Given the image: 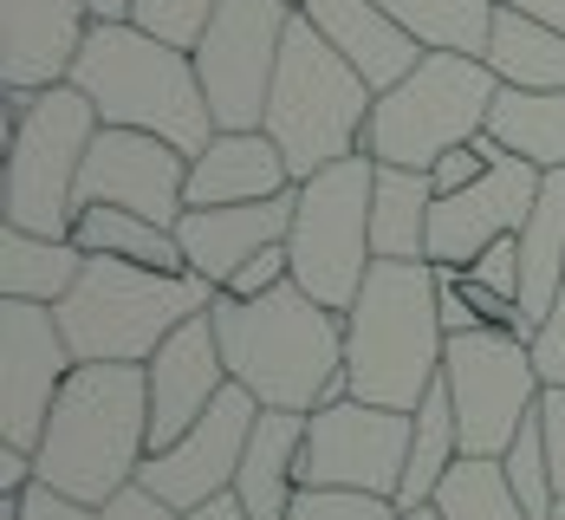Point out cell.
I'll list each match as a JSON object with an SVG mask.
<instances>
[{"mask_svg": "<svg viewBox=\"0 0 565 520\" xmlns=\"http://www.w3.org/2000/svg\"><path fill=\"white\" fill-rule=\"evenodd\" d=\"M215 332H222L227 378L247 384L260 410H312L351 397L344 378V312L319 306L312 293H299L292 280L260 299H215L209 306Z\"/></svg>", "mask_w": 565, "mask_h": 520, "instance_id": "cell-1", "label": "cell"}, {"mask_svg": "<svg viewBox=\"0 0 565 520\" xmlns=\"http://www.w3.org/2000/svg\"><path fill=\"white\" fill-rule=\"evenodd\" d=\"M449 326L436 306V267L429 261H377L364 293L344 312V378L351 397L377 410H409L443 378Z\"/></svg>", "mask_w": 565, "mask_h": 520, "instance_id": "cell-2", "label": "cell"}, {"mask_svg": "<svg viewBox=\"0 0 565 520\" xmlns=\"http://www.w3.org/2000/svg\"><path fill=\"white\" fill-rule=\"evenodd\" d=\"M150 456V378L143 364H78L58 391L46 436L33 449L40 481L105 508L117 488L137 481V468Z\"/></svg>", "mask_w": 565, "mask_h": 520, "instance_id": "cell-3", "label": "cell"}, {"mask_svg": "<svg viewBox=\"0 0 565 520\" xmlns=\"http://www.w3.org/2000/svg\"><path fill=\"white\" fill-rule=\"evenodd\" d=\"M65 85H78L92 98L98 124L150 130V137L175 144L182 157H202L215 144V130H222L215 112H209L195 53L143 33L137 20H98Z\"/></svg>", "mask_w": 565, "mask_h": 520, "instance_id": "cell-4", "label": "cell"}, {"mask_svg": "<svg viewBox=\"0 0 565 520\" xmlns=\"http://www.w3.org/2000/svg\"><path fill=\"white\" fill-rule=\"evenodd\" d=\"M215 299H222V287H209L195 274H157V267L92 254L78 287L53 312L78 364H150L175 326L209 312Z\"/></svg>", "mask_w": 565, "mask_h": 520, "instance_id": "cell-5", "label": "cell"}, {"mask_svg": "<svg viewBox=\"0 0 565 520\" xmlns=\"http://www.w3.org/2000/svg\"><path fill=\"white\" fill-rule=\"evenodd\" d=\"M371 105H377V92L344 65L339 46L306 13H292L280 72H274V98H267V117H260V130L280 144L286 163H292V182L358 157Z\"/></svg>", "mask_w": 565, "mask_h": 520, "instance_id": "cell-6", "label": "cell"}, {"mask_svg": "<svg viewBox=\"0 0 565 520\" xmlns=\"http://www.w3.org/2000/svg\"><path fill=\"white\" fill-rule=\"evenodd\" d=\"M501 98V78L488 59L468 53H423V65L377 92L364 150L391 170H436L455 144H475L488 130V112Z\"/></svg>", "mask_w": 565, "mask_h": 520, "instance_id": "cell-7", "label": "cell"}, {"mask_svg": "<svg viewBox=\"0 0 565 520\" xmlns=\"http://www.w3.org/2000/svg\"><path fill=\"white\" fill-rule=\"evenodd\" d=\"M371 189H377V157L371 150L306 176L292 189V234H286L292 287L312 293L332 312H351V299L364 293V274L377 267V254H371Z\"/></svg>", "mask_w": 565, "mask_h": 520, "instance_id": "cell-8", "label": "cell"}, {"mask_svg": "<svg viewBox=\"0 0 565 520\" xmlns=\"http://www.w3.org/2000/svg\"><path fill=\"white\" fill-rule=\"evenodd\" d=\"M98 137V112L78 85H46L33 92L26 117L7 137V222L33 234H72L78 209V170Z\"/></svg>", "mask_w": 565, "mask_h": 520, "instance_id": "cell-9", "label": "cell"}, {"mask_svg": "<svg viewBox=\"0 0 565 520\" xmlns=\"http://www.w3.org/2000/svg\"><path fill=\"white\" fill-rule=\"evenodd\" d=\"M443 384H449V404H455L461 456H508L513 436L526 429V416L546 397L540 364H533V346H526L520 332H508V326L449 332Z\"/></svg>", "mask_w": 565, "mask_h": 520, "instance_id": "cell-10", "label": "cell"}, {"mask_svg": "<svg viewBox=\"0 0 565 520\" xmlns=\"http://www.w3.org/2000/svg\"><path fill=\"white\" fill-rule=\"evenodd\" d=\"M292 13L299 7L286 0H222L215 7L209 33L195 40V72H202L209 112L222 130H260Z\"/></svg>", "mask_w": 565, "mask_h": 520, "instance_id": "cell-11", "label": "cell"}, {"mask_svg": "<svg viewBox=\"0 0 565 520\" xmlns=\"http://www.w3.org/2000/svg\"><path fill=\"white\" fill-rule=\"evenodd\" d=\"M409 436L416 416L409 410H377L339 397V404L306 416V456H299V481L306 488H358V495H391L403 488V463H409Z\"/></svg>", "mask_w": 565, "mask_h": 520, "instance_id": "cell-12", "label": "cell"}, {"mask_svg": "<svg viewBox=\"0 0 565 520\" xmlns=\"http://www.w3.org/2000/svg\"><path fill=\"white\" fill-rule=\"evenodd\" d=\"M72 371H78V358L65 346V326L53 306L0 299V443L7 449H40L46 416Z\"/></svg>", "mask_w": 565, "mask_h": 520, "instance_id": "cell-13", "label": "cell"}, {"mask_svg": "<svg viewBox=\"0 0 565 520\" xmlns=\"http://www.w3.org/2000/svg\"><path fill=\"white\" fill-rule=\"evenodd\" d=\"M254 423H260V397L247 384H227L222 397L209 404V416L195 429H182V443L143 456L137 481L157 501H170L175 514H195V508L234 495V475H241V456L254 443Z\"/></svg>", "mask_w": 565, "mask_h": 520, "instance_id": "cell-14", "label": "cell"}, {"mask_svg": "<svg viewBox=\"0 0 565 520\" xmlns=\"http://www.w3.org/2000/svg\"><path fill=\"white\" fill-rule=\"evenodd\" d=\"M98 202L175 229L182 209H189V157L163 137H150V130L98 124V137L85 150V170H78V209H98Z\"/></svg>", "mask_w": 565, "mask_h": 520, "instance_id": "cell-15", "label": "cell"}, {"mask_svg": "<svg viewBox=\"0 0 565 520\" xmlns=\"http://www.w3.org/2000/svg\"><path fill=\"white\" fill-rule=\"evenodd\" d=\"M540 182L546 170H533L526 157L501 150L481 182L455 189V195H436V215H429V261L436 267H475L494 241L526 229L533 202H540Z\"/></svg>", "mask_w": 565, "mask_h": 520, "instance_id": "cell-16", "label": "cell"}, {"mask_svg": "<svg viewBox=\"0 0 565 520\" xmlns=\"http://www.w3.org/2000/svg\"><path fill=\"white\" fill-rule=\"evenodd\" d=\"M143 378H150V456H157V449L182 443V429H195L209 416V404L234 384L215 319L209 312L182 319L170 339L157 346V358L143 364Z\"/></svg>", "mask_w": 565, "mask_h": 520, "instance_id": "cell-17", "label": "cell"}, {"mask_svg": "<svg viewBox=\"0 0 565 520\" xmlns=\"http://www.w3.org/2000/svg\"><path fill=\"white\" fill-rule=\"evenodd\" d=\"M92 26V0H0V85H65Z\"/></svg>", "mask_w": 565, "mask_h": 520, "instance_id": "cell-18", "label": "cell"}, {"mask_svg": "<svg viewBox=\"0 0 565 520\" xmlns=\"http://www.w3.org/2000/svg\"><path fill=\"white\" fill-rule=\"evenodd\" d=\"M292 234V189L274 202H234V209H182L175 241H182V261L195 280L227 287L260 247H280Z\"/></svg>", "mask_w": 565, "mask_h": 520, "instance_id": "cell-19", "label": "cell"}, {"mask_svg": "<svg viewBox=\"0 0 565 520\" xmlns=\"http://www.w3.org/2000/svg\"><path fill=\"white\" fill-rule=\"evenodd\" d=\"M292 182L286 150L267 130H215L202 157H189V209H234V202H274Z\"/></svg>", "mask_w": 565, "mask_h": 520, "instance_id": "cell-20", "label": "cell"}, {"mask_svg": "<svg viewBox=\"0 0 565 520\" xmlns=\"http://www.w3.org/2000/svg\"><path fill=\"white\" fill-rule=\"evenodd\" d=\"M299 13L339 46L344 65H351L371 92H391V85H403V78L423 65V46L396 26V13H384L377 0H306Z\"/></svg>", "mask_w": 565, "mask_h": 520, "instance_id": "cell-21", "label": "cell"}, {"mask_svg": "<svg viewBox=\"0 0 565 520\" xmlns=\"http://www.w3.org/2000/svg\"><path fill=\"white\" fill-rule=\"evenodd\" d=\"M299 456H306V416L299 410H260L254 443H247L241 475H234V501L247 508V520H286V508L306 488Z\"/></svg>", "mask_w": 565, "mask_h": 520, "instance_id": "cell-22", "label": "cell"}, {"mask_svg": "<svg viewBox=\"0 0 565 520\" xmlns=\"http://www.w3.org/2000/svg\"><path fill=\"white\" fill-rule=\"evenodd\" d=\"M85 247L65 234H33V229H0V299H33V306H58L85 274Z\"/></svg>", "mask_w": 565, "mask_h": 520, "instance_id": "cell-23", "label": "cell"}, {"mask_svg": "<svg viewBox=\"0 0 565 520\" xmlns=\"http://www.w3.org/2000/svg\"><path fill=\"white\" fill-rule=\"evenodd\" d=\"M429 215H436V182H429V170H391V163H377V189H371V254L377 261H429Z\"/></svg>", "mask_w": 565, "mask_h": 520, "instance_id": "cell-24", "label": "cell"}, {"mask_svg": "<svg viewBox=\"0 0 565 520\" xmlns=\"http://www.w3.org/2000/svg\"><path fill=\"white\" fill-rule=\"evenodd\" d=\"M488 65L501 85H520V92H565V33L520 13V7H501L494 40H488Z\"/></svg>", "mask_w": 565, "mask_h": 520, "instance_id": "cell-25", "label": "cell"}, {"mask_svg": "<svg viewBox=\"0 0 565 520\" xmlns=\"http://www.w3.org/2000/svg\"><path fill=\"white\" fill-rule=\"evenodd\" d=\"M488 137L513 157H526L533 170H565V92L501 85V98L488 112Z\"/></svg>", "mask_w": 565, "mask_h": 520, "instance_id": "cell-26", "label": "cell"}, {"mask_svg": "<svg viewBox=\"0 0 565 520\" xmlns=\"http://www.w3.org/2000/svg\"><path fill=\"white\" fill-rule=\"evenodd\" d=\"M72 241H78L85 254H111V261H130V267L189 274L175 229L143 222V215H130V209H105V202H98V209H78V215H72Z\"/></svg>", "mask_w": 565, "mask_h": 520, "instance_id": "cell-27", "label": "cell"}, {"mask_svg": "<svg viewBox=\"0 0 565 520\" xmlns=\"http://www.w3.org/2000/svg\"><path fill=\"white\" fill-rule=\"evenodd\" d=\"M377 7L396 13V26L423 53H468V59H488L494 13H501V0H377Z\"/></svg>", "mask_w": 565, "mask_h": 520, "instance_id": "cell-28", "label": "cell"}, {"mask_svg": "<svg viewBox=\"0 0 565 520\" xmlns=\"http://www.w3.org/2000/svg\"><path fill=\"white\" fill-rule=\"evenodd\" d=\"M455 463H461V429H455L449 384L436 378V391L416 404V436H409V463H403L396 508H423V501H436V488L449 481Z\"/></svg>", "mask_w": 565, "mask_h": 520, "instance_id": "cell-29", "label": "cell"}, {"mask_svg": "<svg viewBox=\"0 0 565 520\" xmlns=\"http://www.w3.org/2000/svg\"><path fill=\"white\" fill-rule=\"evenodd\" d=\"M436 508H443V520H533L508 488L501 456H461L449 481L436 488Z\"/></svg>", "mask_w": 565, "mask_h": 520, "instance_id": "cell-30", "label": "cell"}, {"mask_svg": "<svg viewBox=\"0 0 565 520\" xmlns=\"http://www.w3.org/2000/svg\"><path fill=\"white\" fill-rule=\"evenodd\" d=\"M501 468H508V488L520 495V508L533 520L559 514V481H553V456H546V423H540V410H533L526 429L513 436V449L501 456Z\"/></svg>", "mask_w": 565, "mask_h": 520, "instance_id": "cell-31", "label": "cell"}, {"mask_svg": "<svg viewBox=\"0 0 565 520\" xmlns=\"http://www.w3.org/2000/svg\"><path fill=\"white\" fill-rule=\"evenodd\" d=\"M215 7H222V0H137V7H130V20H137L143 33H157V40L182 46V53H195V40L209 33Z\"/></svg>", "mask_w": 565, "mask_h": 520, "instance_id": "cell-32", "label": "cell"}, {"mask_svg": "<svg viewBox=\"0 0 565 520\" xmlns=\"http://www.w3.org/2000/svg\"><path fill=\"white\" fill-rule=\"evenodd\" d=\"M286 520H403L391 495H358V488H299Z\"/></svg>", "mask_w": 565, "mask_h": 520, "instance_id": "cell-33", "label": "cell"}, {"mask_svg": "<svg viewBox=\"0 0 565 520\" xmlns=\"http://www.w3.org/2000/svg\"><path fill=\"white\" fill-rule=\"evenodd\" d=\"M494 157H501V144H494L488 130H481L475 144H455L449 157H443V163L429 170V182H436V195H455V189H468V182H481Z\"/></svg>", "mask_w": 565, "mask_h": 520, "instance_id": "cell-34", "label": "cell"}, {"mask_svg": "<svg viewBox=\"0 0 565 520\" xmlns=\"http://www.w3.org/2000/svg\"><path fill=\"white\" fill-rule=\"evenodd\" d=\"M526 346H533V364H540V384L546 391H565V293L553 299V312L533 326Z\"/></svg>", "mask_w": 565, "mask_h": 520, "instance_id": "cell-35", "label": "cell"}, {"mask_svg": "<svg viewBox=\"0 0 565 520\" xmlns=\"http://www.w3.org/2000/svg\"><path fill=\"white\" fill-rule=\"evenodd\" d=\"M286 280H292V254H286V241H280V247H260V254H254V261H247L222 293H227V299H260V293L286 287Z\"/></svg>", "mask_w": 565, "mask_h": 520, "instance_id": "cell-36", "label": "cell"}, {"mask_svg": "<svg viewBox=\"0 0 565 520\" xmlns=\"http://www.w3.org/2000/svg\"><path fill=\"white\" fill-rule=\"evenodd\" d=\"M468 274H475L488 293H501V299H513V306H520V234L494 241V247H488V254H481Z\"/></svg>", "mask_w": 565, "mask_h": 520, "instance_id": "cell-37", "label": "cell"}, {"mask_svg": "<svg viewBox=\"0 0 565 520\" xmlns=\"http://www.w3.org/2000/svg\"><path fill=\"white\" fill-rule=\"evenodd\" d=\"M92 514H98V508L58 495V488H46V481H33V488L20 495V508H13V520H92Z\"/></svg>", "mask_w": 565, "mask_h": 520, "instance_id": "cell-38", "label": "cell"}, {"mask_svg": "<svg viewBox=\"0 0 565 520\" xmlns=\"http://www.w3.org/2000/svg\"><path fill=\"white\" fill-rule=\"evenodd\" d=\"M92 520H182V514H175L170 501H157L143 481H130V488H117V495H111V501H105Z\"/></svg>", "mask_w": 565, "mask_h": 520, "instance_id": "cell-39", "label": "cell"}, {"mask_svg": "<svg viewBox=\"0 0 565 520\" xmlns=\"http://www.w3.org/2000/svg\"><path fill=\"white\" fill-rule=\"evenodd\" d=\"M540 423H546V456H553V481H559V501H565V391L540 397Z\"/></svg>", "mask_w": 565, "mask_h": 520, "instance_id": "cell-40", "label": "cell"}, {"mask_svg": "<svg viewBox=\"0 0 565 520\" xmlns=\"http://www.w3.org/2000/svg\"><path fill=\"white\" fill-rule=\"evenodd\" d=\"M501 7H520V13H533V20H546V26L565 33V0H501Z\"/></svg>", "mask_w": 565, "mask_h": 520, "instance_id": "cell-41", "label": "cell"}, {"mask_svg": "<svg viewBox=\"0 0 565 520\" xmlns=\"http://www.w3.org/2000/svg\"><path fill=\"white\" fill-rule=\"evenodd\" d=\"M182 520H247V508L234 495H222V501H209V508H195V514H182Z\"/></svg>", "mask_w": 565, "mask_h": 520, "instance_id": "cell-42", "label": "cell"}, {"mask_svg": "<svg viewBox=\"0 0 565 520\" xmlns=\"http://www.w3.org/2000/svg\"><path fill=\"white\" fill-rule=\"evenodd\" d=\"M403 520H443V508H436V501H423V508H403Z\"/></svg>", "mask_w": 565, "mask_h": 520, "instance_id": "cell-43", "label": "cell"}, {"mask_svg": "<svg viewBox=\"0 0 565 520\" xmlns=\"http://www.w3.org/2000/svg\"><path fill=\"white\" fill-rule=\"evenodd\" d=\"M553 520H565V501H559V514H553Z\"/></svg>", "mask_w": 565, "mask_h": 520, "instance_id": "cell-44", "label": "cell"}, {"mask_svg": "<svg viewBox=\"0 0 565 520\" xmlns=\"http://www.w3.org/2000/svg\"><path fill=\"white\" fill-rule=\"evenodd\" d=\"M286 7H306V0H286Z\"/></svg>", "mask_w": 565, "mask_h": 520, "instance_id": "cell-45", "label": "cell"}]
</instances>
